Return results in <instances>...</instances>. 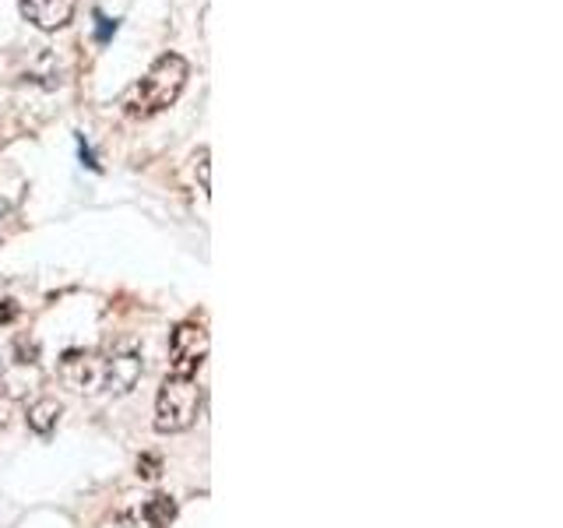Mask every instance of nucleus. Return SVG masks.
Wrapping results in <instances>:
<instances>
[{
    "mask_svg": "<svg viewBox=\"0 0 563 528\" xmlns=\"http://www.w3.org/2000/svg\"><path fill=\"white\" fill-rule=\"evenodd\" d=\"M187 75H190V67L180 53H163V57L145 70V78L134 81L131 92L123 96V102H120L123 113L137 117V120L163 113L166 106H173L176 99H180Z\"/></svg>",
    "mask_w": 563,
    "mask_h": 528,
    "instance_id": "1",
    "label": "nucleus"
},
{
    "mask_svg": "<svg viewBox=\"0 0 563 528\" xmlns=\"http://www.w3.org/2000/svg\"><path fill=\"white\" fill-rule=\"evenodd\" d=\"M198 413H201L198 381L169 374L155 398V430L158 433H184L198 422Z\"/></svg>",
    "mask_w": 563,
    "mask_h": 528,
    "instance_id": "2",
    "label": "nucleus"
},
{
    "mask_svg": "<svg viewBox=\"0 0 563 528\" xmlns=\"http://www.w3.org/2000/svg\"><path fill=\"white\" fill-rule=\"evenodd\" d=\"M208 356V331L194 321H184L173 328V339H169V366L176 377H194L201 370Z\"/></svg>",
    "mask_w": 563,
    "mask_h": 528,
    "instance_id": "3",
    "label": "nucleus"
},
{
    "mask_svg": "<svg viewBox=\"0 0 563 528\" xmlns=\"http://www.w3.org/2000/svg\"><path fill=\"white\" fill-rule=\"evenodd\" d=\"M60 381L70 392H99L102 387V356L70 349L60 356Z\"/></svg>",
    "mask_w": 563,
    "mask_h": 528,
    "instance_id": "4",
    "label": "nucleus"
},
{
    "mask_svg": "<svg viewBox=\"0 0 563 528\" xmlns=\"http://www.w3.org/2000/svg\"><path fill=\"white\" fill-rule=\"evenodd\" d=\"M145 374V363H141L137 352H113V356L102 360V387L113 395H128L134 392V384Z\"/></svg>",
    "mask_w": 563,
    "mask_h": 528,
    "instance_id": "5",
    "label": "nucleus"
},
{
    "mask_svg": "<svg viewBox=\"0 0 563 528\" xmlns=\"http://www.w3.org/2000/svg\"><path fill=\"white\" fill-rule=\"evenodd\" d=\"M22 14L35 29L57 32L75 18V0H22Z\"/></svg>",
    "mask_w": 563,
    "mask_h": 528,
    "instance_id": "6",
    "label": "nucleus"
},
{
    "mask_svg": "<svg viewBox=\"0 0 563 528\" xmlns=\"http://www.w3.org/2000/svg\"><path fill=\"white\" fill-rule=\"evenodd\" d=\"M25 419H29V430H32V433L49 437L53 430H57V422H60V402H57V398H40V402H32Z\"/></svg>",
    "mask_w": 563,
    "mask_h": 528,
    "instance_id": "7",
    "label": "nucleus"
},
{
    "mask_svg": "<svg viewBox=\"0 0 563 528\" xmlns=\"http://www.w3.org/2000/svg\"><path fill=\"white\" fill-rule=\"evenodd\" d=\"M173 518H176V501L166 497V493H155V497L145 504V521L152 528H169Z\"/></svg>",
    "mask_w": 563,
    "mask_h": 528,
    "instance_id": "8",
    "label": "nucleus"
},
{
    "mask_svg": "<svg viewBox=\"0 0 563 528\" xmlns=\"http://www.w3.org/2000/svg\"><path fill=\"white\" fill-rule=\"evenodd\" d=\"M137 475H141V480H158V475H163V458H158V454H141L137 458Z\"/></svg>",
    "mask_w": 563,
    "mask_h": 528,
    "instance_id": "9",
    "label": "nucleus"
},
{
    "mask_svg": "<svg viewBox=\"0 0 563 528\" xmlns=\"http://www.w3.org/2000/svg\"><path fill=\"white\" fill-rule=\"evenodd\" d=\"M113 35H117V22H113V18L96 14V40H99V43H110Z\"/></svg>",
    "mask_w": 563,
    "mask_h": 528,
    "instance_id": "10",
    "label": "nucleus"
},
{
    "mask_svg": "<svg viewBox=\"0 0 563 528\" xmlns=\"http://www.w3.org/2000/svg\"><path fill=\"white\" fill-rule=\"evenodd\" d=\"M194 163H198V173H201V190H208V148H198Z\"/></svg>",
    "mask_w": 563,
    "mask_h": 528,
    "instance_id": "11",
    "label": "nucleus"
},
{
    "mask_svg": "<svg viewBox=\"0 0 563 528\" xmlns=\"http://www.w3.org/2000/svg\"><path fill=\"white\" fill-rule=\"evenodd\" d=\"M81 158H85V166H92V169H99V163H96V155H92V148L85 145L81 141Z\"/></svg>",
    "mask_w": 563,
    "mask_h": 528,
    "instance_id": "12",
    "label": "nucleus"
},
{
    "mask_svg": "<svg viewBox=\"0 0 563 528\" xmlns=\"http://www.w3.org/2000/svg\"><path fill=\"white\" fill-rule=\"evenodd\" d=\"M0 370H4V356H0Z\"/></svg>",
    "mask_w": 563,
    "mask_h": 528,
    "instance_id": "13",
    "label": "nucleus"
}]
</instances>
